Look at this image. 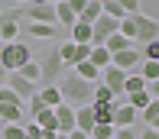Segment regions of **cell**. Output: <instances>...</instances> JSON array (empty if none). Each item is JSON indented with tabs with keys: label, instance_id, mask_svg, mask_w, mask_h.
Masks as SVG:
<instances>
[{
	"label": "cell",
	"instance_id": "6da1fadb",
	"mask_svg": "<svg viewBox=\"0 0 159 139\" xmlns=\"http://www.w3.org/2000/svg\"><path fill=\"white\" fill-rule=\"evenodd\" d=\"M55 87H59L62 100H65L68 107H84V104H91V94H94V84L81 81L71 68H65V75L55 81Z\"/></svg>",
	"mask_w": 159,
	"mask_h": 139
},
{
	"label": "cell",
	"instance_id": "7a4b0ae2",
	"mask_svg": "<svg viewBox=\"0 0 159 139\" xmlns=\"http://www.w3.org/2000/svg\"><path fill=\"white\" fill-rule=\"evenodd\" d=\"M30 46H20V42H0V65H3L7 75L20 71L26 62H30Z\"/></svg>",
	"mask_w": 159,
	"mask_h": 139
},
{
	"label": "cell",
	"instance_id": "3957f363",
	"mask_svg": "<svg viewBox=\"0 0 159 139\" xmlns=\"http://www.w3.org/2000/svg\"><path fill=\"white\" fill-rule=\"evenodd\" d=\"M62 75H65V65H62L59 52L52 49V52H49V55L39 62V87H49V84H55Z\"/></svg>",
	"mask_w": 159,
	"mask_h": 139
},
{
	"label": "cell",
	"instance_id": "277c9868",
	"mask_svg": "<svg viewBox=\"0 0 159 139\" xmlns=\"http://www.w3.org/2000/svg\"><path fill=\"white\" fill-rule=\"evenodd\" d=\"M20 20H23V13H20V10L0 13V42H16V36H20Z\"/></svg>",
	"mask_w": 159,
	"mask_h": 139
},
{
	"label": "cell",
	"instance_id": "5b68a950",
	"mask_svg": "<svg viewBox=\"0 0 159 139\" xmlns=\"http://www.w3.org/2000/svg\"><path fill=\"white\" fill-rule=\"evenodd\" d=\"M159 36V26L153 16H143V13H136V36H133V46H146V42H156Z\"/></svg>",
	"mask_w": 159,
	"mask_h": 139
},
{
	"label": "cell",
	"instance_id": "8992f818",
	"mask_svg": "<svg viewBox=\"0 0 159 139\" xmlns=\"http://www.w3.org/2000/svg\"><path fill=\"white\" fill-rule=\"evenodd\" d=\"M140 62H143V55H140V49H136V46H130V49H124V52L111 55V65H114V68H120V71H127V75L140 68Z\"/></svg>",
	"mask_w": 159,
	"mask_h": 139
},
{
	"label": "cell",
	"instance_id": "52a82bcc",
	"mask_svg": "<svg viewBox=\"0 0 159 139\" xmlns=\"http://www.w3.org/2000/svg\"><path fill=\"white\" fill-rule=\"evenodd\" d=\"M124 78H127V71H120V68H114V65H107V68L101 71L98 81L104 84L107 91L114 94V97H124Z\"/></svg>",
	"mask_w": 159,
	"mask_h": 139
},
{
	"label": "cell",
	"instance_id": "ba28073f",
	"mask_svg": "<svg viewBox=\"0 0 159 139\" xmlns=\"http://www.w3.org/2000/svg\"><path fill=\"white\" fill-rule=\"evenodd\" d=\"M26 16H30L33 23L55 26V7L52 3H30V7H26Z\"/></svg>",
	"mask_w": 159,
	"mask_h": 139
},
{
	"label": "cell",
	"instance_id": "9c48e42d",
	"mask_svg": "<svg viewBox=\"0 0 159 139\" xmlns=\"http://www.w3.org/2000/svg\"><path fill=\"white\" fill-rule=\"evenodd\" d=\"M7 87H10L13 94H16V100H30L39 87H36L33 81H26V78H20V75H7Z\"/></svg>",
	"mask_w": 159,
	"mask_h": 139
},
{
	"label": "cell",
	"instance_id": "30bf717a",
	"mask_svg": "<svg viewBox=\"0 0 159 139\" xmlns=\"http://www.w3.org/2000/svg\"><path fill=\"white\" fill-rule=\"evenodd\" d=\"M52 113H55V126H59V133H62V136H68L71 129H75V107L59 104Z\"/></svg>",
	"mask_w": 159,
	"mask_h": 139
},
{
	"label": "cell",
	"instance_id": "8fae6325",
	"mask_svg": "<svg viewBox=\"0 0 159 139\" xmlns=\"http://www.w3.org/2000/svg\"><path fill=\"white\" fill-rule=\"evenodd\" d=\"M133 123H136V110L133 107H127V104L114 107V129H133Z\"/></svg>",
	"mask_w": 159,
	"mask_h": 139
},
{
	"label": "cell",
	"instance_id": "7c38bea8",
	"mask_svg": "<svg viewBox=\"0 0 159 139\" xmlns=\"http://www.w3.org/2000/svg\"><path fill=\"white\" fill-rule=\"evenodd\" d=\"M7 123H23V104H0V126Z\"/></svg>",
	"mask_w": 159,
	"mask_h": 139
},
{
	"label": "cell",
	"instance_id": "4fadbf2b",
	"mask_svg": "<svg viewBox=\"0 0 159 139\" xmlns=\"http://www.w3.org/2000/svg\"><path fill=\"white\" fill-rule=\"evenodd\" d=\"M33 123H36V126H39V129H42L46 136H55V133H59V126H55V113L49 110V107L36 113V116H33Z\"/></svg>",
	"mask_w": 159,
	"mask_h": 139
},
{
	"label": "cell",
	"instance_id": "5bb4252c",
	"mask_svg": "<svg viewBox=\"0 0 159 139\" xmlns=\"http://www.w3.org/2000/svg\"><path fill=\"white\" fill-rule=\"evenodd\" d=\"M91 126H94V113H91V104L75 107V129H81V133H91Z\"/></svg>",
	"mask_w": 159,
	"mask_h": 139
},
{
	"label": "cell",
	"instance_id": "9a60e30c",
	"mask_svg": "<svg viewBox=\"0 0 159 139\" xmlns=\"http://www.w3.org/2000/svg\"><path fill=\"white\" fill-rule=\"evenodd\" d=\"M36 94H39L42 107H49V110H55L59 104H65V100H62V94H59V87H55V84H49V87H39Z\"/></svg>",
	"mask_w": 159,
	"mask_h": 139
},
{
	"label": "cell",
	"instance_id": "2e32d148",
	"mask_svg": "<svg viewBox=\"0 0 159 139\" xmlns=\"http://www.w3.org/2000/svg\"><path fill=\"white\" fill-rule=\"evenodd\" d=\"M114 107H117V100H114V104H91L94 123H107V126H114Z\"/></svg>",
	"mask_w": 159,
	"mask_h": 139
},
{
	"label": "cell",
	"instance_id": "e0dca14e",
	"mask_svg": "<svg viewBox=\"0 0 159 139\" xmlns=\"http://www.w3.org/2000/svg\"><path fill=\"white\" fill-rule=\"evenodd\" d=\"M71 71H75L81 81H88V84H98V78H101V71H98L91 62H78V65H71Z\"/></svg>",
	"mask_w": 159,
	"mask_h": 139
},
{
	"label": "cell",
	"instance_id": "ac0fdd59",
	"mask_svg": "<svg viewBox=\"0 0 159 139\" xmlns=\"http://www.w3.org/2000/svg\"><path fill=\"white\" fill-rule=\"evenodd\" d=\"M52 7H55V26H68V29H71V26L78 23V16L68 10V3H65V0H62V3H52Z\"/></svg>",
	"mask_w": 159,
	"mask_h": 139
},
{
	"label": "cell",
	"instance_id": "d6986e66",
	"mask_svg": "<svg viewBox=\"0 0 159 139\" xmlns=\"http://www.w3.org/2000/svg\"><path fill=\"white\" fill-rule=\"evenodd\" d=\"M71 42H75V46H91V26L78 20V23L71 26Z\"/></svg>",
	"mask_w": 159,
	"mask_h": 139
},
{
	"label": "cell",
	"instance_id": "ffe728a7",
	"mask_svg": "<svg viewBox=\"0 0 159 139\" xmlns=\"http://www.w3.org/2000/svg\"><path fill=\"white\" fill-rule=\"evenodd\" d=\"M91 65H94L98 71H104L107 65H111V52H107L104 46H91V58H88Z\"/></svg>",
	"mask_w": 159,
	"mask_h": 139
},
{
	"label": "cell",
	"instance_id": "44dd1931",
	"mask_svg": "<svg viewBox=\"0 0 159 139\" xmlns=\"http://www.w3.org/2000/svg\"><path fill=\"white\" fill-rule=\"evenodd\" d=\"M136 75H140L146 84H156V81H159V62H140Z\"/></svg>",
	"mask_w": 159,
	"mask_h": 139
},
{
	"label": "cell",
	"instance_id": "7402d4cb",
	"mask_svg": "<svg viewBox=\"0 0 159 139\" xmlns=\"http://www.w3.org/2000/svg\"><path fill=\"white\" fill-rule=\"evenodd\" d=\"M140 91H146V81H143L136 71H130V75L124 78V97H130V94H140Z\"/></svg>",
	"mask_w": 159,
	"mask_h": 139
},
{
	"label": "cell",
	"instance_id": "603a6c76",
	"mask_svg": "<svg viewBox=\"0 0 159 139\" xmlns=\"http://www.w3.org/2000/svg\"><path fill=\"white\" fill-rule=\"evenodd\" d=\"M130 46H133V42H130V39H124V36H120V33L107 36V42H104V49H107V52H111V55L124 52V49H130Z\"/></svg>",
	"mask_w": 159,
	"mask_h": 139
},
{
	"label": "cell",
	"instance_id": "cb8c5ba5",
	"mask_svg": "<svg viewBox=\"0 0 159 139\" xmlns=\"http://www.w3.org/2000/svg\"><path fill=\"white\" fill-rule=\"evenodd\" d=\"M13 75L26 78V81H33L36 87H39V62H36V58H30V62H26V65H23L20 71H13Z\"/></svg>",
	"mask_w": 159,
	"mask_h": 139
},
{
	"label": "cell",
	"instance_id": "d4e9b609",
	"mask_svg": "<svg viewBox=\"0 0 159 139\" xmlns=\"http://www.w3.org/2000/svg\"><path fill=\"white\" fill-rule=\"evenodd\" d=\"M127 100V107H133L136 113L143 110V107L149 104V100H156V94H149V91H140V94H130V97H124Z\"/></svg>",
	"mask_w": 159,
	"mask_h": 139
},
{
	"label": "cell",
	"instance_id": "484cf974",
	"mask_svg": "<svg viewBox=\"0 0 159 139\" xmlns=\"http://www.w3.org/2000/svg\"><path fill=\"white\" fill-rule=\"evenodd\" d=\"M101 16V3H98V0H88V3H84V10L81 13H78V20H81V23H94V20Z\"/></svg>",
	"mask_w": 159,
	"mask_h": 139
},
{
	"label": "cell",
	"instance_id": "4316f807",
	"mask_svg": "<svg viewBox=\"0 0 159 139\" xmlns=\"http://www.w3.org/2000/svg\"><path fill=\"white\" fill-rule=\"evenodd\" d=\"M140 113H143V123H146V126H156L159 123V100H149Z\"/></svg>",
	"mask_w": 159,
	"mask_h": 139
},
{
	"label": "cell",
	"instance_id": "83f0119b",
	"mask_svg": "<svg viewBox=\"0 0 159 139\" xmlns=\"http://www.w3.org/2000/svg\"><path fill=\"white\" fill-rule=\"evenodd\" d=\"M114 100H117V97H114V94L98 81V84H94V94H91V104H114Z\"/></svg>",
	"mask_w": 159,
	"mask_h": 139
},
{
	"label": "cell",
	"instance_id": "f1b7e54d",
	"mask_svg": "<svg viewBox=\"0 0 159 139\" xmlns=\"http://www.w3.org/2000/svg\"><path fill=\"white\" fill-rule=\"evenodd\" d=\"M30 36H33V39H52V36H55V26H46V23H30Z\"/></svg>",
	"mask_w": 159,
	"mask_h": 139
},
{
	"label": "cell",
	"instance_id": "f546056e",
	"mask_svg": "<svg viewBox=\"0 0 159 139\" xmlns=\"http://www.w3.org/2000/svg\"><path fill=\"white\" fill-rule=\"evenodd\" d=\"M88 139H114V126H107V123H94L91 126Z\"/></svg>",
	"mask_w": 159,
	"mask_h": 139
},
{
	"label": "cell",
	"instance_id": "4dcf8cb0",
	"mask_svg": "<svg viewBox=\"0 0 159 139\" xmlns=\"http://www.w3.org/2000/svg\"><path fill=\"white\" fill-rule=\"evenodd\" d=\"M88 58H91V46H75V62H71V65L88 62Z\"/></svg>",
	"mask_w": 159,
	"mask_h": 139
},
{
	"label": "cell",
	"instance_id": "1f68e13d",
	"mask_svg": "<svg viewBox=\"0 0 159 139\" xmlns=\"http://www.w3.org/2000/svg\"><path fill=\"white\" fill-rule=\"evenodd\" d=\"M120 7H124V13L127 16H133V13H140V0H117Z\"/></svg>",
	"mask_w": 159,
	"mask_h": 139
},
{
	"label": "cell",
	"instance_id": "d6a6232c",
	"mask_svg": "<svg viewBox=\"0 0 159 139\" xmlns=\"http://www.w3.org/2000/svg\"><path fill=\"white\" fill-rule=\"evenodd\" d=\"M0 104H16V94H13L10 87H7V84L0 87ZM20 104H23V100H20Z\"/></svg>",
	"mask_w": 159,
	"mask_h": 139
},
{
	"label": "cell",
	"instance_id": "836d02e7",
	"mask_svg": "<svg viewBox=\"0 0 159 139\" xmlns=\"http://www.w3.org/2000/svg\"><path fill=\"white\" fill-rule=\"evenodd\" d=\"M156 58H159V39L146 42V62H156Z\"/></svg>",
	"mask_w": 159,
	"mask_h": 139
},
{
	"label": "cell",
	"instance_id": "e575fe53",
	"mask_svg": "<svg viewBox=\"0 0 159 139\" xmlns=\"http://www.w3.org/2000/svg\"><path fill=\"white\" fill-rule=\"evenodd\" d=\"M65 3H68V10L75 13V16H78V13L84 10V3H88V0H65Z\"/></svg>",
	"mask_w": 159,
	"mask_h": 139
},
{
	"label": "cell",
	"instance_id": "d590c367",
	"mask_svg": "<svg viewBox=\"0 0 159 139\" xmlns=\"http://www.w3.org/2000/svg\"><path fill=\"white\" fill-rule=\"evenodd\" d=\"M30 110H33V116L39 113V110H46V107H42V100H39V94H33V97H30Z\"/></svg>",
	"mask_w": 159,
	"mask_h": 139
},
{
	"label": "cell",
	"instance_id": "8d00e7d4",
	"mask_svg": "<svg viewBox=\"0 0 159 139\" xmlns=\"http://www.w3.org/2000/svg\"><path fill=\"white\" fill-rule=\"evenodd\" d=\"M114 139H136L133 129H114Z\"/></svg>",
	"mask_w": 159,
	"mask_h": 139
},
{
	"label": "cell",
	"instance_id": "74e56055",
	"mask_svg": "<svg viewBox=\"0 0 159 139\" xmlns=\"http://www.w3.org/2000/svg\"><path fill=\"white\" fill-rule=\"evenodd\" d=\"M140 139H159V133H156V126H146V133H143Z\"/></svg>",
	"mask_w": 159,
	"mask_h": 139
},
{
	"label": "cell",
	"instance_id": "f35d334b",
	"mask_svg": "<svg viewBox=\"0 0 159 139\" xmlns=\"http://www.w3.org/2000/svg\"><path fill=\"white\" fill-rule=\"evenodd\" d=\"M65 139H88V133H81V129H71V133L65 136Z\"/></svg>",
	"mask_w": 159,
	"mask_h": 139
},
{
	"label": "cell",
	"instance_id": "ab89813d",
	"mask_svg": "<svg viewBox=\"0 0 159 139\" xmlns=\"http://www.w3.org/2000/svg\"><path fill=\"white\" fill-rule=\"evenodd\" d=\"M7 84V71H3V65H0V87Z\"/></svg>",
	"mask_w": 159,
	"mask_h": 139
},
{
	"label": "cell",
	"instance_id": "60d3db41",
	"mask_svg": "<svg viewBox=\"0 0 159 139\" xmlns=\"http://www.w3.org/2000/svg\"><path fill=\"white\" fill-rule=\"evenodd\" d=\"M30 3H52V0H30Z\"/></svg>",
	"mask_w": 159,
	"mask_h": 139
},
{
	"label": "cell",
	"instance_id": "b9f144b4",
	"mask_svg": "<svg viewBox=\"0 0 159 139\" xmlns=\"http://www.w3.org/2000/svg\"><path fill=\"white\" fill-rule=\"evenodd\" d=\"M52 139H65V136H62V133H55V136H52Z\"/></svg>",
	"mask_w": 159,
	"mask_h": 139
},
{
	"label": "cell",
	"instance_id": "7bdbcfd3",
	"mask_svg": "<svg viewBox=\"0 0 159 139\" xmlns=\"http://www.w3.org/2000/svg\"><path fill=\"white\" fill-rule=\"evenodd\" d=\"M98 3H101V7H104V3H111V0H98Z\"/></svg>",
	"mask_w": 159,
	"mask_h": 139
},
{
	"label": "cell",
	"instance_id": "ee69618b",
	"mask_svg": "<svg viewBox=\"0 0 159 139\" xmlns=\"http://www.w3.org/2000/svg\"><path fill=\"white\" fill-rule=\"evenodd\" d=\"M20 3H30V0H20Z\"/></svg>",
	"mask_w": 159,
	"mask_h": 139
},
{
	"label": "cell",
	"instance_id": "f6af8a7d",
	"mask_svg": "<svg viewBox=\"0 0 159 139\" xmlns=\"http://www.w3.org/2000/svg\"><path fill=\"white\" fill-rule=\"evenodd\" d=\"M0 13H3V10H0Z\"/></svg>",
	"mask_w": 159,
	"mask_h": 139
}]
</instances>
